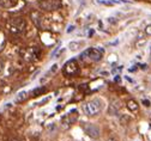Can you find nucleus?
Returning <instances> with one entry per match:
<instances>
[{"label": "nucleus", "mask_w": 151, "mask_h": 141, "mask_svg": "<svg viewBox=\"0 0 151 141\" xmlns=\"http://www.w3.org/2000/svg\"><path fill=\"white\" fill-rule=\"evenodd\" d=\"M25 21L23 18H11L7 22L9 30L14 35H21L25 31Z\"/></svg>", "instance_id": "nucleus-1"}, {"label": "nucleus", "mask_w": 151, "mask_h": 141, "mask_svg": "<svg viewBox=\"0 0 151 141\" xmlns=\"http://www.w3.org/2000/svg\"><path fill=\"white\" fill-rule=\"evenodd\" d=\"M83 109H84V111H85L86 115L95 116V115L100 114V111L102 109V102H101L100 99H97V98L91 99V100H89V102H86L84 104Z\"/></svg>", "instance_id": "nucleus-2"}, {"label": "nucleus", "mask_w": 151, "mask_h": 141, "mask_svg": "<svg viewBox=\"0 0 151 141\" xmlns=\"http://www.w3.org/2000/svg\"><path fill=\"white\" fill-rule=\"evenodd\" d=\"M103 53H104V50L102 48H89V49H86L85 52H83L81 54V57L83 60L90 59V60H92V61L97 62V61H100V60L102 59Z\"/></svg>", "instance_id": "nucleus-3"}, {"label": "nucleus", "mask_w": 151, "mask_h": 141, "mask_svg": "<svg viewBox=\"0 0 151 141\" xmlns=\"http://www.w3.org/2000/svg\"><path fill=\"white\" fill-rule=\"evenodd\" d=\"M39 6L45 11H56L61 9V0H40Z\"/></svg>", "instance_id": "nucleus-4"}, {"label": "nucleus", "mask_w": 151, "mask_h": 141, "mask_svg": "<svg viewBox=\"0 0 151 141\" xmlns=\"http://www.w3.org/2000/svg\"><path fill=\"white\" fill-rule=\"evenodd\" d=\"M79 72V67H78V64L76 61L74 59L72 60H68V61L65 64V67H64V73L66 75H74Z\"/></svg>", "instance_id": "nucleus-5"}, {"label": "nucleus", "mask_w": 151, "mask_h": 141, "mask_svg": "<svg viewBox=\"0 0 151 141\" xmlns=\"http://www.w3.org/2000/svg\"><path fill=\"white\" fill-rule=\"evenodd\" d=\"M83 129H84V132H85L90 137H92V139H97V137L100 136V129H99V127L95 126V125H92V123H86V125H84Z\"/></svg>", "instance_id": "nucleus-6"}, {"label": "nucleus", "mask_w": 151, "mask_h": 141, "mask_svg": "<svg viewBox=\"0 0 151 141\" xmlns=\"http://www.w3.org/2000/svg\"><path fill=\"white\" fill-rule=\"evenodd\" d=\"M37 50L36 48H30V49H28L27 50V54L24 55V59L25 60H28V61H32V60H35V59H37L39 57V54H37Z\"/></svg>", "instance_id": "nucleus-7"}, {"label": "nucleus", "mask_w": 151, "mask_h": 141, "mask_svg": "<svg viewBox=\"0 0 151 141\" xmlns=\"http://www.w3.org/2000/svg\"><path fill=\"white\" fill-rule=\"evenodd\" d=\"M120 108H121L120 102H119V100H114V102H111V103H110L108 112H109L110 115H118V112H119V109H120Z\"/></svg>", "instance_id": "nucleus-8"}, {"label": "nucleus", "mask_w": 151, "mask_h": 141, "mask_svg": "<svg viewBox=\"0 0 151 141\" xmlns=\"http://www.w3.org/2000/svg\"><path fill=\"white\" fill-rule=\"evenodd\" d=\"M18 4V0H0V6L4 9H12Z\"/></svg>", "instance_id": "nucleus-9"}, {"label": "nucleus", "mask_w": 151, "mask_h": 141, "mask_svg": "<svg viewBox=\"0 0 151 141\" xmlns=\"http://www.w3.org/2000/svg\"><path fill=\"white\" fill-rule=\"evenodd\" d=\"M31 19H32L35 26L41 28V14H40L39 12H37V11L31 12Z\"/></svg>", "instance_id": "nucleus-10"}, {"label": "nucleus", "mask_w": 151, "mask_h": 141, "mask_svg": "<svg viewBox=\"0 0 151 141\" xmlns=\"http://www.w3.org/2000/svg\"><path fill=\"white\" fill-rule=\"evenodd\" d=\"M127 108H128V110L132 111V112H137V111L139 110L138 103L136 102V100H133V99H131V100H128V102H127Z\"/></svg>", "instance_id": "nucleus-11"}, {"label": "nucleus", "mask_w": 151, "mask_h": 141, "mask_svg": "<svg viewBox=\"0 0 151 141\" xmlns=\"http://www.w3.org/2000/svg\"><path fill=\"white\" fill-rule=\"evenodd\" d=\"M27 98H28V92L22 91V92H19V93L17 94V97H16V102H17V103H22V102H24Z\"/></svg>", "instance_id": "nucleus-12"}, {"label": "nucleus", "mask_w": 151, "mask_h": 141, "mask_svg": "<svg viewBox=\"0 0 151 141\" xmlns=\"http://www.w3.org/2000/svg\"><path fill=\"white\" fill-rule=\"evenodd\" d=\"M47 91V89L45 87V86H41V87H37V89H35V90H32V96H41L42 93H45Z\"/></svg>", "instance_id": "nucleus-13"}, {"label": "nucleus", "mask_w": 151, "mask_h": 141, "mask_svg": "<svg viewBox=\"0 0 151 141\" xmlns=\"http://www.w3.org/2000/svg\"><path fill=\"white\" fill-rule=\"evenodd\" d=\"M129 121H131V118H129V116H127V115H122V116L120 117V123H121L122 126L127 125Z\"/></svg>", "instance_id": "nucleus-14"}, {"label": "nucleus", "mask_w": 151, "mask_h": 141, "mask_svg": "<svg viewBox=\"0 0 151 141\" xmlns=\"http://www.w3.org/2000/svg\"><path fill=\"white\" fill-rule=\"evenodd\" d=\"M56 71H58V65H56V64H55V65H53V66H52V68H50V69H49V71L47 72V74H46V77L48 78V77H49L50 74H54V73H55Z\"/></svg>", "instance_id": "nucleus-15"}, {"label": "nucleus", "mask_w": 151, "mask_h": 141, "mask_svg": "<svg viewBox=\"0 0 151 141\" xmlns=\"http://www.w3.org/2000/svg\"><path fill=\"white\" fill-rule=\"evenodd\" d=\"M79 46H81V43H78V42H72V43H70L68 47H70L71 50H77Z\"/></svg>", "instance_id": "nucleus-16"}, {"label": "nucleus", "mask_w": 151, "mask_h": 141, "mask_svg": "<svg viewBox=\"0 0 151 141\" xmlns=\"http://www.w3.org/2000/svg\"><path fill=\"white\" fill-rule=\"evenodd\" d=\"M145 34L147 36H151V24H149L146 28H145Z\"/></svg>", "instance_id": "nucleus-17"}, {"label": "nucleus", "mask_w": 151, "mask_h": 141, "mask_svg": "<svg viewBox=\"0 0 151 141\" xmlns=\"http://www.w3.org/2000/svg\"><path fill=\"white\" fill-rule=\"evenodd\" d=\"M143 44H145V39H143V41H140V42H138V43H137L136 46H137V47L139 48V47H140V46H143Z\"/></svg>", "instance_id": "nucleus-18"}, {"label": "nucleus", "mask_w": 151, "mask_h": 141, "mask_svg": "<svg viewBox=\"0 0 151 141\" xmlns=\"http://www.w3.org/2000/svg\"><path fill=\"white\" fill-rule=\"evenodd\" d=\"M143 104H145L146 107H150V102H149V100H146V99L143 100Z\"/></svg>", "instance_id": "nucleus-19"}, {"label": "nucleus", "mask_w": 151, "mask_h": 141, "mask_svg": "<svg viewBox=\"0 0 151 141\" xmlns=\"http://www.w3.org/2000/svg\"><path fill=\"white\" fill-rule=\"evenodd\" d=\"M73 29H74V26H73V25H71V26L68 28V30H67V32H72V31H73Z\"/></svg>", "instance_id": "nucleus-20"}, {"label": "nucleus", "mask_w": 151, "mask_h": 141, "mask_svg": "<svg viewBox=\"0 0 151 141\" xmlns=\"http://www.w3.org/2000/svg\"><path fill=\"white\" fill-rule=\"evenodd\" d=\"M109 22H110V23H116L115 18H109Z\"/></svg>", "instance_id": "nucleus-21"}, {"label": "nucleus", "mask_w": 151, "mask_h": 141, "mask_svg": "<svg viewBox=\"0 0 151 141\" xmlns=\"http://www.w3.org/2000/svg\"><path fill=\"white\" fill-rule=\"evenodd\" d=\"M1 69H3V61L0 60V72H1Z\"/></svg>", "instance_id": "nucleus-22"}, {"label": "nucleus", "mask_w": 151, "mask_h": 141, "mask_svg": "<svg viewBox=\"0 0 151 141\" xmlns=\"http://www.w3.org/2000/svg\"><path fill=\"white\" fill-rule=\"evenodd\" d=\"M115 82H118V83L120 82V78H119V77H116V78H115Z\"/></svg>", "instance_id": "nucleus-23"}, {"label": "nucleus", "mask_w": 151, "mask_h": 141, "mask_svg": "<svg viewBox=\"0 0 151 141\" xmlns=\"http://www.w3.org/2000/svg\"><path fill=\"white\" fill-rule=\"evenodd\" d=\"M107 141H115L114 139H109V140H107Z\"/></svg>", "instance_id": "nucleus-24"}, {"label": "nucleus", "mask_w": 151, "mask_h": 141, "mask_svg": "<svg viewBox=\"0 0 151 141\" xmlns=\"http://www.w3.org/2000/svg\"><path fill=\"white\" fill-rule=\"evenodd\" d=\"M13 141H17V140H13Z\"/></svg>", "instance_id": "nucleus-25"}]
</instances>
